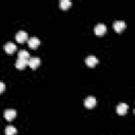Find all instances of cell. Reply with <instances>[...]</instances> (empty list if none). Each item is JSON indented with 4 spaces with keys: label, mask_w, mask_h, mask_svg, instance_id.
<instances>
[{
    "label": "cell",
    "mask_w": 135,
    "mask_h": 135,
    "mask_svg": "<svg viewBox=\"0 0 135 135\" xmlns=\"http://www.w3.org/2000/svg\"><path fill=\"white\" fill-rule=\"evenodd\" d=\"M27 60H28V59H21V58H18V59L16 60V63H15L16 68L19 69V70L24 69V68L27 65Z\"/></svg>",
    "instance_id": "obj_11"
},
{
    "label": "cell",
    "mask_w": 135,
    "mask_h": 135,
    "mask_svg": "<svg viewBox=\"0 0 135 135\" xmlns=\"http://www.w3.org/2000/svg\"><path fill=\"white\" fill-rule=\"evenodd\" d=\"M128 109H129V105H128L127 103L120 102V103H118L117 107H116V112H117L118 114H120V115H123V114L127 113Z\"/></svg>",
    "instance_id": "obj_4"
},
{
    "label": "cell",
    "mask_w": 135,
    "mask_h": 135,
    "mask_svg": "<svg viewBox=\"0 0 135 135\" xmlns=\"http://www.w3.org/2000/svg\"><path fill=\"white\" fill-rule=\"evenodd\" d=\"M96 104V98L94 96H88L85 99H84V105L89 109L93 108L94 105Z\"/></svg>",
    "instance_id": "obj_7"
},
{
    "label": "cell",
    "mask_w": 135,
    "mask_h": 135,
    "mask_svg": "<svg viewBox=\"0 0 135 135\" xmlns=\"http://www.w3.org/2000/svg\"><path fill=\"white\" fill-rule=\"evenodd\" d=\"M17 133V129L14 126H7L5 127V134L6 135H15Z\"/></svg>",
    "instance_id": "obj_13"
},
{
    "label": "cell",
    "mask_w": 135,
    "mask_h": 135,
    "mask_svg": "<svg viewBox=\"0 0 135 135\" xmlns=\"http://www.w3.org/2000/svg\"><path fill=\"white\" fill-rule=\"evenodd\" d=\"M27 39V33L25 31H18L16 34V40L18 42H23Z\"/></svg>",
    "instance_id": "obj_8"
},
{
    "label": "cell",
    "mask_w": 135,
    "mask_h": 135,
    "mask_svg": "<svg viewBox=\"0 0 135 135\" xmlns=\"http://www.w3.org/2000/svg\"><path fill=\"white\" fill-rule=\"evenodd\" d=\"M85 63H86V65H89V66H94V65H96V64L98 63V59H97L96 56L90 55V56H88V57L85 58Z\"/></svg>",
    "instance_id": "obj_6"
},
{
    "label": "cell",
    "mask_w": 135,
    "mask_h": 135,
    "mask_svg": "<svg viewBox=\"0 0 135 135\" xmlns=\"http://www.w3.org/2000/svg\"><path fill=\"white\" fill-rule=\"evenodd\" d=\"M18 58L21 59H28L30 58V53L26 50H20L18 52Z\"/></svg>",
    "instance_id": "obj_14"
},
{
    "label": "cell",
    "mask_w": 135,
    "mask_h": 135,
    "mask_svg": "<svg viewBox=\"0 0 135 135\" xmlns=\"http://www.w3.org/2000/svg\"><path fill=\"white\" fill-rule=\"evenodd\" d=\"M113 27H114V30H115L116 32L120 33L121 31L124 30V27H126V22H124L123 20H116V21H114V23H113Z\"/></svg>",
    "instance_id": "obj_2"
},
{
    "label": "cell",
    "mask_w": 135,
    "mask_h": 135,
    "mask_svg": "<svg viewBox=\"0 0 135 135\" xmlns=\"http://www.w3.org/2000/svg\"><path fill=\"white\" fill-rule=\"evenodd\" d=\"M72 4V1L71 0H60L59 2V5L62 9H68Z\"/></svg>",
    "instance_id": "obj_12"
},
{
    "label": "cell",
    "mask_w": 135,
    "mask_h": 135,
    "mask_svg": "<svg viewBox=\"0 0 135 135\" xmlns=\"http://www.w3.org/2000/svg\"><path fill=\"white\" fill-rule=\"evenodd\" d=\"M16 115H17V112H16V110H14V109H6V110L4 111V117H5V119H7V120L14 119Z\"/></svg>",
    "instance_id": "obj_5"
},
{
    "label": "cell",
    "mask_w": 135,
    "mask_h": 135,
    "mask_svg": "<svg viewBox=\"0 0 135 135\" xmlns=\"http://www.w3.org/2000/svg\"><path fill=\"white\" fill-rule=\"evenodd\" d=\"M27 44H28L30 47H32V49H36V47L40 44V40H39L38 37L33 36V37H30V38L27 39Z\"/></svg>",
    "instance_id": "obj_3"
},
{
    "label": "cell",
    "mask_w": 135,
    "mask_h": 135,
    "mask_svg": "<svg viewBox=\"0 0 135 135\" xmlns=\"http://www.w3.org/2000/svg\"><path fill=\"white\" fill-rule=\"evenodd\" d=\"M94 32H95V34L98 35V36L103 35V34L107 32V26H105V24L102 23V22L97 23V24L95 25V27H94Z\"/></svg>",
    "instance_id": "obj_1"
},
{
    "label": "cell",
    "mask_w": 135,
    "mask_h": 135,
    "mask_svg": "<svg viewBox=\"0 0 135 135\" xmlns=\"http://www.w3.org/2000/svg\"><path fill=\"white\" fill-rule=\"evenodd\" d=\"M4 89H5V84H4V82H3V81H0V94L4 91Z\"/></svg>",
    "instance_id": "obj_15"
},
{
    "label": "cell",
    "mask_w": 135,
    "mask_h": 135,
    "mask_svg": "<svg viewBox=\"0 0 135 135\" xmlns=\"http://www.w3.org/2000/svg\"><path fill=\"white\" fill-rule=\"evenodd\" d=\"M4 50H5L6 53L12 54V53H14V52L16 51V44H15L14 42L8 41V42H6V43L4 44Z\"/></svg>",
    "instance_id": "obj_10"
},
{
    "label": "cell",
    "mask_w": 135,
    "mask_h": 135,
    "mask_svg": "<svg viewBox=\"0 0 135 135\" xmlns=\"http://www.w3.org/2000/svg\"><path fill=\"white\" fill-rule=\"evenodd\" d=\"M27 64L32 68V69H36L39 64H40V58L39 57H32L27 60Z\"/></svg>",
    "instance_id": "obj_9"
}]
</instances>
